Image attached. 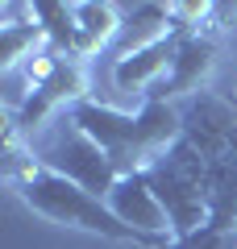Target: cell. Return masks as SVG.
Masks as SVG:
<instances>
[{
	"instance_id": "obj_1",
	"label": "cell",
	"mask_w": 237,
	"mask_h": 249,
	"mask_svg": "<svg viewBox=\"0 0 237 249\" xmlns=\"http://www.w3.org/2000/svg\"><path fill=\"white\" fill-rule=\"evenodd\" d=\"M4 178H9V187L21 196V204L29 212L62 224V229H83V232H96V237H108V241H129L138 249H162L158 237H146V232L121 224L117 212L100 196H92L79 183L42 166L34 158V150H29V142H21V133L13 129V121H4Z\"/></svg>"
},
{
	"instance_id": "obj_2",
	"label": "cell",
	"mask_w": 237,
	"mask_h": 249,
	"mask_svg": "<svg viewBox=\"0 0 237 249\" xmlns=\"http://www.w3.org/2000/svg\"><path fill=\"white\" fill-rule=\"evenodd\" d=\"M71 121L108 154L117 175H141L150 170L171 145L183 137V112L167 100H146L138 112H117L96 100H79Z\"/></svg>"
},
{
	"instance_id": "obj_3",
	"label": "cell",
	"mask_w": 237,
	"mask_h": 249,
	"mask_svg": "<svg viewBox=\"0 0 237 249\" xmlns=\"http://www.w3.org/2000/svg\"><path fill=\"white\" fill-rule=\"evenodd\" d=\"M158 204L171 216L175 241L192 237L208 224V158L196 150L187 137H179L154 166L146 170Z\"/></svg>"
},
{
	"instance_id": "obj_4",
	"label": "cell",
	"mask_w": 237,
	"mask_h": 249,
	"mask_svg": "<svg viewBox=\"0 0 237 249\" xmlns=\"http://www.w3.org/2000/svg\"><path fill=\"white\" fill-rule=\"evenodd\" d=\"M29 150H34V158L42 162V166H50L54 175L79 183L83 191H92V196H100V199H108V191H113L117 178H121L113 170V162H108V154L71 121V112H62L59 121H50L38 137H29Z\"/></svg>"
},
{
	"instance_id": "obj_5",
	"label": "cell",
	"mask_w": 237,
	"mask_h": 249,
	"mask_svg": "<svg viewBox=\"0 0 237 249\" xmlns=\"http://www.w3.org/2000/svg\"><path fill=\"white\" fill-rule=\"evenodd\" d=\"M79 100H88V71H83V62L59 54V62H54L50 71H46L38 83H29L25 104H21L17 112H9V121H13V129L29 142V137H38L50 121H59L62 112H71Z\"/></svg>"
},
{
	"instance_id": "obj_6",
	"label": "cell",
	"mask_w": 237,
	"mask_h": 249,
	"mask_svg": "<svg viewBox=\"0 0 237 249\" xmlns=\"http://www.w3.org/2000/svg\"><path fill=\"white\" fill-rule=\"evenodd\" d=\"M183 37H187V29L175 25L167 37H158L154 46L133 50V54H125V58H113V83H117V91H146V96H154V91L167 83V75L175 71V58H179Z\"/></svg>"
},
{
	"instance_id": "obj_7",
	"label": "cell",
	"mask_w": 237,
	"mask_h": 249,
	"mask_svg": "<svg viewBox=\"0 0 237 249\" xmlns=\"http://www.w3.org/2000/svg\"><path fill=\"white\" fill-rule=\"evenodd\" d=\"M104 204L113 208L117 220L129 224V229L146 232V237H158L162 245H171V241H175V232H171V216H167V208L158 204V196H154V187H150L146 170H141V175L117 178V187L108 191Z\"/></svg>"
},
{
	"instance_id": "obj_8",
	"label": "cell",
	"mask_w": 237,
	"mask_h": 249,
	"mask_svg": "<svg viewBox=\"0 0 237 249\" xmlns=\"http://www.w3.org/2000/svg\"><path fill=\"white\" fill-rule=\"evenodd\" d=\"M71 17H75V62H88L92 54H100L117 34H121V13L117 4H71Z\"/></svg>"
},
{
	"instance_id": "obj_9",
	"label": "cell",
	"mask_w": 237,
	"mask_h": 249,
	"mask_svg": "<svg viewBox=\"0 0 237 249\" xmlns=\"http://www.w3.org/2000/svg\"><path fill=\"white\" fill-rule=\"evenodd\" d=\"M171 29H175V21H171V4H138V9L125 17V25H121L125 42H121V50H117V58L154 46L158 37H167Z\"/></svg>"
},
{
	"instance_id": "obj_10",
	"label": "cell",
	"mask_w": 237,
	"mask_h": 249,
	"mask_svg": "<svg viewBox=\"0 0 237 249\" xmlns=\"http://www.w3.org/2000/svg\"><path fill=\"white\" fill-rule=\"evenodd\" d=\"M162 249H237V232H220V229H208L204 224L200 232H192L183 241H171Z\"/></svg>"
}]
</instances>
